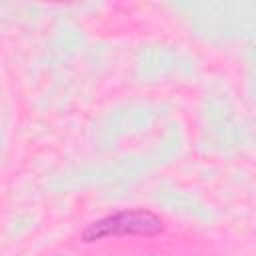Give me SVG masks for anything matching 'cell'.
<instances>
[{"instance_id":"obj_1","label":"cell","mask_w":256,"mask_h":256,"mask_svg":"<svg viewBox=\"0 0 256 256\" xmlns=\"http://www.w3.org/2000/svg\"><path fill=\"white\" fill-rule=\"evenodd\" d=\"M162 220L150 210H120L92 222L84 232V242H96L110 236H154L162 232Z\"/></svg>"}]
</instances>
